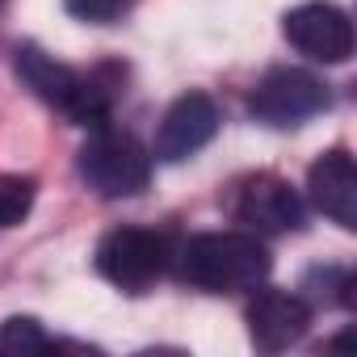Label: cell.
Instances as JSON below:
<instances>
[{"mask_svg": "<svg viewBox=\"0 0 357 357\" xmlns=\"http://www.w3.org/2000/svg\"><path fill=\"white\" fill-rule=\"evenodd\" d=\"M269 248L257 231H202L181 248V278L211 294L257 290L269 278Z\"/></svg>", "mask_w": 357, "mask_h": 357, "instance_id": "1", "label": "cell"}, {"mask_svg": "<svg viewBox=\"0 0 357 357\" xmlns=\"http://www.w3.org/2000/svg\"><path fill=\"white\" fill-rule=\"evenodd\" d=\"M13 68L22 76V84L47 101L51 109H59L63 118H72L76 126H105L109 109H114V84H105L101 76H80L76 68L51 59L43 47L22 43L13 51Z\"/></svg>", "mask_w": 357, "mask_h": 357, "instance_id": "2", "label": "cell"}, {"mask_svg": "<svg viewBox=\"0 0 357 357\" xmlns=\"http://www.w3.org/2000/svg\"><path fill=\"white\" fill-rule=\"evenodd\" d=\"M76 168L89 181V190L101 194V198H135L151 181V155H147V147L135 135L109 130V126H97L89 135V143L76 155Z\"/></svg>", "mask_w": 357, "mask_h": 357, "instance_id": "3", "label": "cell"}, {"mask_svg": "<svg viewBox=\"0 0 357 357\" xmlns=\"http://www.w3.org/2000/svg\"><path fill=\"white\" fill-rule=\"evenodd\" d=\"M324 109H328V89L319 76H311L303 68H273L248 93V114L273 130L303 126L307 118H315Z\"/></svg>", "mask_w": 357, "mask_h": 357, "instance_id": "4", "label": "cell"}, {"mask_svg": "<svg viewBox=\"0 0 357 357\" xmlns=\"http://www.w3.org/2000/svg\"><path fill=\"white\" fill-rule=\"evenodd\" d=\"M168 265V240L147 227H114L97 244V273L126 294H143Z\"/></svg>", "mask_w": 357, "mask_h": 357, "instance_id": "5", "label": "cell"}, {"mask_svg": "<svg viewBox=\"0 0 357 357\" xmlns=\"http://www.w3.org/2000/svg\"><path fill=\"white\" fill-rule=\"evenodd\" d=\"M286 38L294 51H303L315 63H344L353 55V22L344 9L328 0H307V5L286 13Z\"/></svg>", "mask_w": 357, "mask_h": 357, "instance_id": "6", "label": "cell"}, {"mask_svg": "<svg viewBox=\"0 0 357 357\" xmlns=\"http://www.w3.org/2000/svg\"><path fill=\"white\" fill-rule=\"evenodd\" d=\"M223 126V114L215 105L211 93H185V97H176L155 130V160L164 164H181L190 160L194 151H202Z\"/></svg>", "mask_w": 357, "mask_h": 357, "instance_id": "7", "label": "cell"}, {"mask_svg": "<svg viewBox=\"0 0 357 357\" xmlns=\"http://www.w3.org/2000/svg\"><path fill=\"white\" fill-rule=\"evenodd\" d=\"M231 215L261 231V236H282V231H298L303 227V202L298 194L290 190V181L273 172H257L236 190V202H231Z\"/></svg>", "mask_w": 357, "mask_h": 357, "instance_id": "8", "label": "cell"}, {"mask_svg": "<svg viewBox=\"0 0 357 357\" xmlns=\"http://www.w3.org/2000/svg\"><path fill=\"white\" fill-rule=\"evenodd\" d=\"M311 328V307L307 298L290 290H261L248 303V336L261 353H282L298 344Z\"/></svg>", "mask_w": 357, "mask_h": 357, "instance_id": "9", "label": "cell"}, {"mask_svg": "<svg viewBox=\"0 0 357 357\" xmlns=\"http://www.w3.org/2000/svg\"><path fill=\"white\" fill-rule=\"evenodd\" d=\"M307 194H311L315 211L328 215L336 227H344V231L357 227V168L344 147H332L311 164Z\"/></svg>", "mask_w": 357, "mask_h": 357, "instance_id": "10", "label": "cell"}, {"mask_svg": "<svg viewBox=\"0 0 357 357\" xmlns=\"http://www.w3.org/2000/svg\"><path fill=\"white\" fill-rule=\"evenodd\" d=\"M34 194H38V185H34V176H0V231L5 227H17L26 215H30V206H34Z\"/></svg>", "mask_w": 357, "mask_h": 357, "instance_id": "11", "label": "cell"}, {"mask_svg": "<svg viewBox=\"0 0 357 357\" xmlns=\"http://www.w3.org/2000/svg\"><path fill=\"white\" fill-rule=\"evenodd\" d=\"M0 349L13 353H34V349H55V340L47 336V328L30 315H9L0 324Z\"/></svg>", "mask_w": 357, "mask_h": 357, "instance_id": "12", "label": "cell"}, {"mask_svg": "<svg viewBox=\"0 0 357 357\" xmlns=\"http://www.w3.org/2000/svg\"><path fill=\"white\" fill-rule=\"evenodd\" d=\"M130 0H63V9L80 22H93V26H109L126 13Z\"/></svg>", "mask_w": 357, "mask_h": 357, "instance_id": "13", "label": "cell"}]
</instances>
